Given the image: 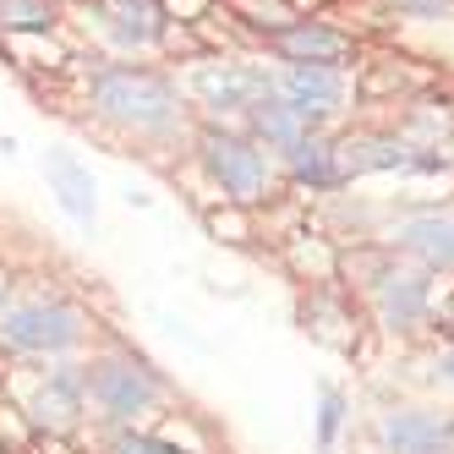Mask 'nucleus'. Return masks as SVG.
Segmentation results:
<instances>
[{
	"label": "nucleus",
	"mask_w": 454,
	"mask_h": 454,
	"mask_svg": "<svg viewBox=\"0 0 454 454\" xmlns=\"http://www.w3.org/2000/svg\"><path fill=\"white\" fill-rule=\"evenodd\" d=\"M285 165H290V176L307 181V186H340L334 143H329V137H317V132H307L301 143H290V148H285Z\"/></svg>",
	"instance_id": "2eb2a0df"
},
{
	"label": "nucleus",
	"mask_w": 454,
	"mask_h": 454,
	"mask_svg": "<svg viewBox=\"0 0 454 454\" xmlns=\"http://www.w3.org/2000/svg\"><path fill=\"white\" fill-rule=\"evenodd\" d=\"M340 421H345V400L334 395V388H323V411H317V443H334Z\"/></svg>",
	"instance_id": "6ab92c4d"
},
{
	"label": "nucleus",
	"mask_w": 454,
	"mask_h": 454,
	"mask_svg": "<svg viewBox=\"0 0 454 454\" xmlns=\"http://www.w3.org/2000/svg\"><path fill=\"white\" fill-rule=\"evenodd\" d=\"M438 367H443V378H449V383H454V350H449V356H443V362H438Z\"/></svg>",
	"instance_id": "4be33fe9"
},
{
	"label": "nucleus",
	"mask_w": 454,
	"mask_h": 454,
	"mask_svg": "<svg viewBox=\"0 0 454 454\" xmlns=\"http://www.w3.org/2000/svg\"><path fill=\"white\" fill-rule=\"evenodd\" d=\"M400 165H411V159H405L395 143H372V137H362V143H340V148H334V170H340V181L367 176V170H400Z\"/></svg>",
	"instance_id": "dca6fc26"
},
{
	"label": "nucleus",
	"mask_w": 454,
	"mask_h": 454,
	"mask_svg": "<svg viewBox=\"0 0 454 454\" xmlns=\"http://www.w3.org/2000/svg\"><path fill=\"white\" fill-rule=\"evenodd\" d=\"M383 438L395 454H443L454 443V421L438 411H395L383 421Z\"/></svg>",
	"instance_id": "9d476101"
},
{
	"label": "nucleus",
	"mask_w": 454,
	"mask_h": 454,
	"mask_svg": "<svg viewBox=\"0 0 454 454\" xmlns=\"http://www.w3.org/2000/svg\"><path fill=\"white\" fill-rule=\"evenodd\" d=\"M82 395H88L82 372H72V367H50V372H44V383L34 388V400H27V411H34L39 427L60 433V427H72V421H77Z\"/></svg>",
	"instance_id": "1a4fd4ad"
},
{
	"label": "nucleus",
	"mask_w": 454,
	"mask_h": 454,
	"mask_svg": "<svg viewBox=\"0 0 454 454\" xmlns=\"http://www.w3.org/2000/svg\"><path fill=\"white\" fill-rule=\"evenodd\" d=\"M247 115H252V132L263 137V143H274V148H290V143H301V137L312 132V121H307L296 105H285L279 93H263V99H257Z\"/></svg>",
	"instance_id": "4468645a"
},
{
	"label": "nucleus",
	"mask_w": 454,
	"mask_h": 454,
	"mask_svg": "<svg viewBox=\"0 0 454 454\" xmlns=\"http://www.w3.org/2000/svg\"><path fill=\"white\" fill-rule=\"evenodd\" d=\"M82 340V312L72 301H12L0 312V345L27 350V356H60Z\"/></svg>",
	"instance_id": "f03ea898"
},
{
	"label": "nucleus",
	"mask_w": 454,
	"mask_h": 454,
	"mask_svg": "<svg viewBox=\"0 0 454 454\" xmlns=\"http://www.w3.org/2000/svg\"><path fill=\"white\" fill-rule=\"evenodd\" d=\"M93 17H99V27L121 50H143V44H153L165 34L153 0H93Z\"/></svg>",
	"instance_id": "6e6552de"
},
{
	"label": "nucleus",
	"mask_w": 454,
	"mask_h": 454,
	"mask_svg": "<svg viewBox=\"0 0 454 454\" xmlns=\"http://www.w3.org/2000/svg\"><path fill=\"white\" fill-rule=\"evenodd\" d=\"M44 181L55 192V203L67 208L82 231H93L99 224V186H93L88 165L72 153V148H44Z\"/></svg>",
	"instance_id": "0eeeda50"
},
{
	"label": "nucleus",
	"mask_w": 454,
	"mask_h": 454,
	"mask_svg": "<svg viewBox=\"0 0 454 454\" xmlns=\"http://www.w3.org/2000/svg\"><path fill=\"white\" fill-rule=\"evenodd\" d=\"M88 99L105 121L126 126V132L176 126V82L153 67H99L88 77Z\"/></svg>",
	"instance_id": "f257e3e1"
},
{
	"label": "nucleus",
	"mask_w": 454,
	"mask_h": 454,
	"mask_svg": "<svg viewBox=\"0 0 454 454\" xmlns=\"http://www.w3.org/2000/svg\"><path fill=\"white\" fill-rule=\"evenodd\" d=\"M55 27V0H0V34H44Z\"/></svg>",
	"instance_id": "f3484780"
},
{
	"label": "nucleus",
	"mask_w": 454,
	"mask_h": 454,
	"mask_svg": "<svg viewBox=\"0 0 454 454\" xmlns=\"http://www.w3.org/2000/svg\"><path fill=\"white\" fill-rule=\"evenodd\" d=\"M400 247H411L427 269H454V214H416L400 224Z\"/></svg>",
	"instance_id": "ddd939ff"
},
{
	"label": "nucleus",
	"mask_w": 454,
	"mask_h": 454,
	"mask_svg": "<svg viewBox=\"0 0 454 454\" xmlns=\"http://www.w3.org/2000/svg\"><path fill=\"white\" fill-rule=\"evenodd\" d=\"M115 454H186V449H176V443H165V438H143V433H121V438H115Z\"/></svg>",
	"instance_id": "aec40b11"
},
{
	"label": "nucleus",
	"mask_w": 454,
	"mask_h": 454,
	"mask_svg": "<svg viewBox=\"0 0 454 454\" xmlns=\"http://www.w3.org/2000/svg\"><path fill=\"white\" fill-rule=\"evenodd\" d=\"M203 159H208V170H214V181H219L224 198L257 203V198L269 192V159H263V148H252L247 137L208 132V137H203Z\"/></svg>",
	"instance_id": "20e7f679"
},
{
	"label": "nucleus",
	"mask_w": 454,
	"mask_h": 454,
	"mask_svg": "<svg viewBox=\"0 0 454 454\" xmlns=\"http://www.w3.org/2000/svg\"><path fill=\"white\" fill-rule=\"evenodd\" d=\"M231 6H236L252 27H269V34L296 27V6H290V0H231Z\"/></svg>",
	"instance_id": "a211bd4d"
},
{
	"label": "nucleus",
	"mask_w": 454,
	"mask_h": 454,
	"mask_svg": "<svg viewBox=\"0 0 454 454\" xmlns=\"http://www.w3.org/2000/svg\"><path fill=\"white\" fill-rule=\"evenodd\" d=\"M6 307H12V301H6V285H0V312H6Z\"/></svg>",
	"instance_id": "5701e85b"
},
{
	"label": "nucleus",
	"mask_w": 454,
	"mask_h": 454,
	"mask_svg": "<svg viewBox=\"0 0 454 454\" xmlns=\"http://www.w3.org/2000/svg\"><path fill=\"white\" fill-rule=\"evenodd\" d=\"M82 383H88V395L99 400V411L115 416V421L148 411L153 395H159V378H153L143 362H126V356H105V362H93V367L82 372Z\"/></svg>",
	"instance_id": "7ed1b4c3"
},
{
	"label": "nucleus",
	"mask_w": 454,
	"mask_h": 454,
	"mask_svg": "<svg viewBox=\"0 0 454 454\" xmlns=\"http://www.w3.org/2000/svg\"><path fill=\"white\" fill-rule=\"evenodd\" d=\"M192 93H198L203 105H214V110H252L274 88H269L263 72L236 67V60H203V67L192 72Z\"/></svg>",
	"instance_id": "423d86ee"
},
{
	"label": "nucleus",
	"mask_w": 454,
	"mask_h": 454,
	"mask_svg": "<svg viewBox=\"0 0 454 454\" xmlns=\"http://www.w3.org/2000/svg\"><path fill=\"white\" fill-rule=\"evenodd\" d=\"M274 93H279L285 105H296L312 121V132H317V126L345 105V72L340 67H285L279 82H274Z\"/></svg>",
	"instance_id": "39448f33"
},
{
	"label": "nucleus",
	"mask_w": 454,
	"mask_h": 454,
	"mask_svg": "<svg viewBox=\"0 0 454 454\" xmlns=\"http://www.w3.org/2000/svg\"><path fill=\"white\" fill-rule=\"evenodd\" d=\"M274 44L290 67H340L350 55V39L334 34V27H323V22H296L285 34H274Z\"/></svg>",
	"instance_id": "9b49d317"
},
{
	"label": "nucleus",
	"mask_w": 454,
	"mask_h": 454,
	"mask_svg": "<svg viewBox=\"0 0 454 454\" xmlns=\"http://www.w3.org/2000/svg\"><path fill=\"white\" fill-rule=\"evenodd\" d=\"M378 312L388 329H411V323H421V312H427V279L411 274V269H388L378 279Z\"/></svg>",
	"instance_id": "f8f14e48"
},
{
	"label": "nucleus",
	"mask_w": 454,
	"mask_h": 454,
	"mask_svg": "<svg viewBox=\"0 0 454 454\" xmlns=\"http://www.w3.org/2000/svg\"><path fill=\"white\" fill-rule=\"evenodd\" d=\"M388 12L395 17H443V12H454V0H388Z\"/></svg>",
	"instance_id": "412c9836"
}]
</instances>
